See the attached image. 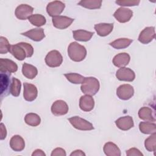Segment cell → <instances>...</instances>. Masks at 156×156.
Listing matches in <instances>:
<instances>
[{"label": "cell", "instance_id": "4dcf8cb0", "mask_svg": "<svg viewBox=\"0 0 156 156\" xmlns=\"http://www.w3.org/2000/svg\"><path fill=\"white\" fill-rule=\"evenodd\" d=\"M21 87V83L20 80L15 77H12L10 88V93L13 96L18 97L20 94Z\"/></svg>", "mask_w": 156, "mask_h": 156}, {"label": "cell", "instance_id": "f35d334b", "mask_svg": "<svg viewBox=\"0 0 156 156\" xmlns=\"http://www.w3.org/2000/svg\"><path fill=\"white\" fill-rule=\"evenodd\" d=\"M51 155V156H60H60H66V154L65 149H63V148L57 147L52 151Z\"/></svg>", "mask_w": 156, "mask_h": 156}, {"label": "cell", "instance_id": "7402d4cb", "mask_svg": "<svg viewBox=\"0 0 156 156\" xmlns=\"http://www.w3.org/2000/svg\"><path fill=\"white\" fill-rule=\"evenodd\" d=\"M93 35V32H90L83 29H78L73 31V38L74 40L79 41H88L91 38Z\"/></svg>", "mask_w": 156, "mask_h": 156}, {"label": "cell", "instance_id": "7a4b0ae2", "mask_svg": "<svg viewBox=\"0 0 156 156\" xmlns=\"http://www.w3.org/2000/svg\"><path fill=\"white\" fill-rule=\"evenodd\" d=\"M99 88L100 83L96 78L88 77L85 78L83 82L81 85L80 90L85 94L94 96L98 92Z\"/></svg>", "mask_w": 156, "mask_h": 156}, {"label": "cell", "instance_id": "9a60e30c", "mask_svg": "<svg viewBox=\"0 0 156 156\" xmlns=\"http://www.w3.org/2000/svg\"><path fill=\"white\" fill-rule=\"evenodd\" d=\"M21 35L35 41H40L45 37L44 29L40 27L32 29L28 31L21 33Z\"/></svg>", "mask_w": 156, "mask_h": 156}, {"label": "cell", "instance_id": "8992f818", "mask_svg": "<svg viewBox=\"0 0 156 156\" xmlns=\"http://www.w3.org/2000/svg\"><path fill=\"white\" fill-rule=\"evenodd\" d=\"M132 16V10L123 7L118 8L113 13V16L121 23H124L129 21Z\"/></svg>", "mask_w": 156, "mask_h": 156}, {"label": "cell", "instance_id": "52a82bcc", "mask_svg": "<svg viewBox=\"0 0 156 156\" xmlns=\"http://www.w3.org/2000/svg\"><path fill=\"white\" fill-rule=\"evenodd\" d=\"M134 94V89L130 84H123L118 87L116 95L119 99L124 101L130 99Z\"/></svg>", "mask_w": 156, "mask_h": 156}, {"label": "cell", "instance_id": "2e32d148", "mask_svg": "<svg viewBox=\"0 0 156 156\" xmlns=\"http://www.w3.org/2000/svg\"><path fill=\"white\" fill-rule=\"evenodd\" d=\"M115 124L118 129L122 130H128L134 126L133 118L129 115L120 117L116 119Z\"/></svg>", "mask_w": 156, "mask_h": 156}, {"label": "cell", "instance_id": "d6a6232c", "mask_svg": "<svg viewBox=\"0 0 156 156\" xmlns=\"http://www.w3.org/2000/svg\"><path fill=\"white\" fill-rule=\"evenodd\" d=\"M64 76L69 82L74 84L82 83L85 78V77H83V76L79 74L73 73L65 74Z\"/></svg>", "mask_w": 156, "mask_h": 156}, {"label": "cell", "instance_id": "d590c367", "mask_svg": "<svg viewBox=\"0 0 156 156\" xmlns=\"http://www.w3.org/2000/svg\"><path fill=\"white\" fill-rule=\"evenodd\" d=\"M116 4H117L121 6H136V5H138L140 1L139 0H133V1H131V0H127V1H115Z\"/></svg>", "mask_w": 156, "mask_h": 156}, {"label": "cell", "instance_id": "8fae6325", "mask_svg": "<svg viewBox=\"0 0 156 156\" xmlns=\"http://www.w3.org/2000/svg\"><path fill=\"white\" fill-rule=\"evenodd\" d=\"M52 113L57 116L66 115L68 112V105L66 102L63 100H57L52 105Z\"/></svg>", "mask_w": 156, "mask_h": 156}, {"label": "cell", "instance_id": "e575fe53", "mask_svg": "<svg viewBox=\"0 0 156 156\" xmlns=\"http://www.w3.org/2000/svg\"><path fill=\"white\" fill-rule=\"evenodd\" d=\"M10 46L11 45H10L8 40L5 37L1 36L0 37V54H7L10 51Z\"/></svg>", "mask_w": 156, "mask_h": 156}, {"label": "cell", "instance_id": "5b68a950", "mask_svg": "<svg viewBox=\"0 0 156 156\" xmlns=\"http://www.w3.org/2000/svg\"><path fill=\"white\" fill-rule=\"evenodd\" d=\"M65 7V4L62 1H54L47 5L46 12L50 16L53 18L59 16L63 12Z\"/></svg>", "mask_w": 156, "mask_h": 156}, {"label": "cell", "instance_id": "6da1fadb", "mask_svg": "<svg viewBox=\"0 0 156 156\" xmlns=\"http://www.w3.org/2000/svg\"><path fill=\"white\" fill-rule=\"evenodd\" d=\"M68 54L71 60L79 62L85 59L87 56V49L85 46L74 41L69 44L68 48Z\"/></svg>", "mask_w": 156, "mask_h": 156}, {"label": "cell", "instance_id": "e0dca14e", "mask_svg": "<svg viewBox=\"0 0 156 156\" xmlns=\"http://www.w3.org/2000/svg\"><path fill=\"white\" fill-rule=\"evenodd\" d=\"M0 65L1 72L12 73H15L18 70L16 63L8 58H1Z\"/></svg>", "mask_w": 156, "mask_h": 156}, {"label": "cell", "instance_id": "83f0119b", "mask_svg": "<svg viewBox=\"0 0 156 156\" xmlns=\"http://www.w3.org/2000/svg\"><path fill=\"white\" fill-rule=\"evenodd\" d=\"M133 40L126 38H121L110 42L109 44L116 49H121L127 48L132 43Z\"/></svg>", "mask_w": 156, "mask_h": 156}, {"label": "cell", "instance_id": "30bf717a", "mask_svg": "<svg viewBox=\"0 0 156 156\" xmlns=\"http://www.w3.org/2000/svg\"><path fill=\"white\" fill-rule=\"evenodd\" d=\"M10 73L1 72V99L10 93Z\"/></svg>", "mask_w": 156, "mask_h": 156}, {"label": "cell", "instance_id": "ba28073f", "mask_svg": "<svg viewBox=\"0 0 156 156\" xmlns=\"http://www.w3.org/2000/svg\"><path fill=\"white\" fill-rule=\"evenodd\" d=\"M34 8L27 4H21L18 5L15 11L16 17L21 20L28 19L32 14Z\"/></svg>", "mask_w": 156, "mask_h": 156}, {"label": "cell", "instance_id": "f1b7e54d", "mask_svg": "<svg viewBox=\"0 0 156 156\" xmlns=\"http://www.w3.org/2000/svg\"><path fill=\"white\" fill-rule=\"evenodd\" d=\"M78 5L88 9H100L102 5L101 0H82L79 2Z\"/></svg>", "mask_w": 156, "mask_h": 156}, {"label": "cell", "instance_id": "7c38bea8", "mask_svg": "<svg viewBox=\"0 0 156 156\" xmlns=\"http://www.w3.org/2000/svg\"><path fill=\"white\" fill-rule=\"evenodd\" d=\"M24 92L23 96L24 99L29 102L34 101L38 95V90L35 85L27 82L23 83Z\"/></svg>", "mask_w": 156, "mask_h": 156}, {"label": "cell", "instance_id": "d4e9b609", "mask_svg": "<svg viewBox=\"0 0 156 156\" xmlns=\"http://www.w3.org/2000/svg\"><path fill=\"white\" fill-rule=\"evenodd\" d=\"M22 73L24 77L29 79H34L37 74V68L30 64L24 63L22 66Z\"/></svg>", "mask_w": 156, "mask_h": 156}, {"label": "cell", "instance_id": "3957f363", "mask_svg": "<svg viewBox=\"0 0 156 156\" xmlns=\"http://www.w3.org/2000/svg\"><path fill=\"white\" fill-rule=\"evenodd\" d=\"M46 64L51 68H56L61 65L63 62V57L57 50L49 51L45 57Z\"/></svg>", "mask_w": 156, "mask_h": 156}, {"label": "cell", "instance_id": "4fadbf2b", "mask_svg": "<svg viewBox=\"0 0 156 156\" xmlns=\"http://www.w3.org/2000/svg\"><path fill=\"white\" fill-rule=\"evenodd\" d=\"M116 77L120 81L132 82L135 78V74L130 68L122 67L116 71Z\"/></svg>", "mask_w": 156, "mask_h": 156}, {"label": "cell", "instance_id": "4316f807", "mask_svg": "<svg viewBox=\"0 0 156 156\" xmlns=\"http://www.w3.org/2000/svg\"><path fill=\"white\" fill-rule=\"evenodd\" d=\"M139 129L144 134H153L156 133V125L154 122L150 121L141 122L139 124Z\"/></svg>", "mask_w": 156, "mask_h": 156}, {"label": "cell", "instance_id": "603a6c76", "mask_svg": "<svg viewBox=\"0 0 156 156\" xmlns=\"http://www.w3.org/2000/svg\"><path fill=\"white\" fill-rule=\"evenodd\" d=\"M9 52H10L15 58L20 61H22L27 57L24 49L18 43L11 45Z\"/></svg>", "mask_w": 156, "mask_h": 156}, {"label": "cell", "instance_id": "836d02e7", "mask_svg": "<svg viewBox=\"0 0 156 156\" xmlns=\"http://www.w3.org/2000/svg\"><path fill=\"white\" fill-rule=\"evenodd\" d=\"M144 146L149 152H155L156 150V134H151L145 140Z\"/></svg>", "mask_w": 156, "mask_h": 156}, {"label": "cell", "instance_id": "cb8c5ba5", "mask_svg": "<svg viewBox=\"0 0 156 156\" xmlns=\"http://www.w3.org/2000/svg\"><path fill=\"white\" fill-rule=\"evenodd\" d=\"M103 151L107 156H120L121 155V151L118 146L111 141L104 144Z\"/></svg>", "mask_w": 156, "mask_h": 156}, {"label": "cell", "instance_id": "d6986e66", "mask_svg": "<svg viewBox=\"0 0 156 156\" xmlns=\"http://www.w3.org/2000/svg\"><path fill=\"white\" fill-rule=\"evenodd\" d=\"M130 60V57L126 52H121L116 55L113 58V65L118 68H122L127 66Z\"/></svg>", "mask_w": 156, "mask_h": 156}, {"label": "cell", "instance_id": "ffe728a7", "mask_svg": "<svg viewBox=\"0 0 156 156\" xmlns=\"http://www.w3.org/2000/svg\"><path fill=\"white\" fill-rule=\"evenodd\" d=\"M94 28L98 35L105 37L109 35L113 30V23H99L94 25Z\"/></svg>", "mask_w": 156, "mask_h": 156}, {"label": "cell", "instance_id": "60d3db41", "mask_svg": "<svg viewBox=\"0 0 156 156\" xmlns=\"http://www.w3.org/2000/svg\"><path fill=\"white\" fill-rule=\"evenodd\" d=\"M32 156H46V154L41 149H36L32 154Z\"/></svg>", "mask_w": 156, "mask_h": 156}, {"label": "cell", "instance_id": "b9f144b4", "mask_svg": "<svg viewBox=\"0 0 156 156\" xmlns=\"http://www.w3.org/2000/svg\"><path fill=\"white\" fill-rule=\"evenodd\" d=\"M71 156H85V154L81 150L77 149V150H75L74 151H73L71 154Z\"/></svg>", "mask_w": 156, "mask_h": 156}, {"label": "cell", "instance_id": "74e56055", "mask_svg": "<svg viewBox=\"0 0 156 156\" xmlns=\"http://www.w3.org/2000/svg\"><path fill=\"white\" fill-rule=\"evenodd\" d=\"M126 155L127 156H143V154L140 151L135 147H132L126 151Z\"/></svg>", "mask_w": 156, "mask_h": 156}, {"label": "cell", "instance_id": "1f68e13d", "mask_svg": "<svg viewBox=\"0 0 156 156\" xmlns=\"http://www.w3.org/2000/svg\"><path fill=\"white\" fill-rule=\"evenodd\" d=\"M29 22L34 26L37 27H40L44 25L46 23V18L41 14L32 15L29 18Z\"/></svg>", "mask_w": 156, "mask_h": 156}, {"label": "cell", "instance_id": "277c9868", "mask_svg": "<svg viewBox=\"0 0 156 156\" xmlns=\"http://www.w3.org/2000/svg\"><path fill=\"white\" fill-rule=\"evenodd\" d=\"M68 121L77 130H91L94 129V127L90 122L78 116H72L68 119Z\"/></svg>", "mask_w": 156, "mask_h": 156}, {"label": "cell", "instance_id": "484cf974", "mask_svg": "<svg viewBox=\"0 0 156 156\" xmlns=\"http://www.w3.org/2000/svg\"><path fill=\"white\" fill-rule=\"evenodd\" d=\"M138 116L141 119L146 121L155 122V119L153 115L152 110L148 107H141L138 111Z\"/></svg>", "mask_w": 156, "mask_h": 156}, {"label": "cell", "instance_id": "ac0fdd59", "mask_svg": "<svg viewBox=\"0 0 156 156\" xmlns=\"http://www.w3.org/2000/svg\"><path fill=\"white\" fill-rule=\"evenodd\" d=\"M94 107V99L90 95L82 96L79 99V107L84 112H90Z\"/></svg>", "mask_w": 156, "mask_h": 156}, {"label": "cell", "instance_id": "44dd1931", "mask_svg": "<svg viewBox=\"0 0 156 156\" xmlns=\"http://www.w3.org/2000/svg\"><path fill=\"white\" fill-rule=\"evenodd\" d=\"M9 144L11 149L16 152L22 151L25 147L24 140L19 135H13L11 138Z\"/></svg>", "mask_w": 156, "mask_h": 156}, {"label": "cell", "instance_id": "f546056e", "mask_svg": "<svg viewBox=\"0 0 156 156\" xmlns=\"http://www.w3.org/2000/svg\"><path fill=\"white\" fill-rule=\"evenodd\" d=\"M25 122L30 126H38L41 122V118L39 115L34 113H29L26 115L24 117Z\"/></svg>", "mask_w": 156, "mask_h": 156}, {"label": "cell", "instance_id": "5bb4252c", "mask_svg": "<svg viewBox=\"0 0 156 156\" xmlns=\"http://www.w3.org/2000/svg\"><path fill=\"white\" fill-rule=\"evenodd\" d=\"M74 21V19L66 16H57L53 17L52 22L53 26L58 29H65L68 27Z\"/></svg>", "mask_w": 156, "mask_h": 156}, {"label": "cell", "instance_id": "ab89813d", "mask_svg": "<svg viewBox=\"0 0 156 156\" xmlns=\"http://www.w3.org/2000/svg\"><path fill=\"white\" fill-rule=\"evenodd\" d=\"M0 129H1V140H3L6 138L7 136V130L3 123L0 124Z\"/></svg>", "mask_w": 156, "mask_h": 156}, {"label": "cell", "instance_id": "8d00e7d4", "mask_svg": "<svg viewBox=\"0 0 156 156\" xmlns=\"http://www.w3.org/2000/svg\"><path fill=\"white\" fill-rule=\"evenodd\" d=\"M18 44L24 49L26 52L27 57H30L32 56L34 54V48L31 44L25 42H20V43H18Z\"/></svg>", "mask_w": 156, "mask_h": 156}, {"label": "cell", "instance_id": "9c48e42d", "mask_svg": "<svg viewBox=\"0 0 156 156\" xmlns=\"http://www.w3.org/2000/svg\"><path fill=\"white\" fill-rule=\"evenodd\" d=\"M155 37V27L153 26L145 27L138 36V41L142 44H148L151 42Z\"/></svg>", "mask_w": 156, "mask_h": 156}]
</instances>
